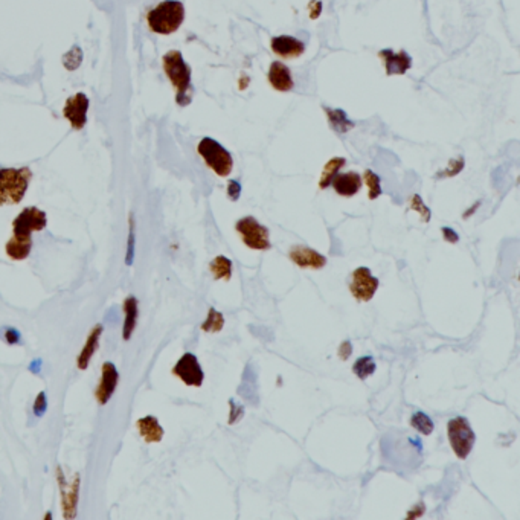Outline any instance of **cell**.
<instances>
[{"label": "cell", "instance_id": "cell-1", "mask_svg": "<svg viewBox=\"0 0 520 520\" xmlns=\"http://www.w3.org/2000/svg\"><path fill=\"white\" fill-rule=\"evenodd\" d=\"M163 71L167 73L171 84L175 88V101L179 106L185 107L193 99V86H191V69L183 60L180 51H170L163 55Z\"/></svg>", "mask_w": 520, "mask_h": 520}, {"label": "cell", "instance_id": "cell-2", "mask_svg": "<svg viewBox=\"0 0 520 520\" xmlns=\"http://www.w3.org/2000/svg\"><path fill=\"white\" fill-rule=\"evenodd\" d=\"M185 20V6L179 0H165L148 11V26L156 34L168 36L179 29Z\"/></svg>", "mask_w": 520, "mask_h": 520}, {"label": "cell", "instance_id": "cell-3", "mask_svg": "<svg viewBox=\"0 0 520 520\" xmlns=\"http://www.w3.org/2000/svg\"><path fill=\"white\" fill-rule=\"evenodd\" d=\"M32 171L24 168H0V206L17 205L28 191Z\"/></svg>", "mask_w": 520, "mask_h": 520}, {"label": "cell", "instance_id": "cell-4", "mask_svg": "<svg viewBox=\"0 0 520 520\" xmlns=\"http://www.w3.org/2000/svg\"><path fill=\"white\" fill-rule=\"evenodd\" d=\"M197 151L206 165L211 168L217 175L220 177H228L234 168V159H232L230 153L221 146L220 142L211 139V138H203L198 143Z\"/></svg>", "mask_w": 520, "mask_h": 520}, {"label": "cell", "instance_id": "cell-5", "mask_svg": "<svg viewBox=\"0 0 520 520\" xmlns=\"http://www.w3.org/2000/svg\"><path fill=\"white\" fill-rule=\"evenodd\" d=\"M447 437L450 446L459 459H467L476 442V435L466 417H455L447 423Z\"/></svg>", "mask_w": 520, "mask_h": 520}, {"label": "cell", "instance_id": "cell-6", "mask_svg": "<svg viewBox=\"0 0 520 520\" xmlns=\"http://www.w3.org/2000/svg\"><path fill=\"white\" fill-rule=\"evenodd\" d=\"M235 230L241 235V240L249 249L253 250H269L272 249L270 232L264 225L258 223V220L252 215L238 220L235 223Z\"/></svg>", "mask_w": 520, "mask_h": 520}, {"label": "cell", "instance_id": "cell-7", "mask_svg": "<svg viewBox=\"0 0 520 520\" xmlns=\"http://www.w3.org/2000/svg\"><path fill=\"white\" fill-rule=\"evenodd\" d=\"M48 225V215L37 206H29L21 209L20 214L13 221V235L16 237H32L34 232H41Z\"/></svg>", "mask_w": 520, "mask_h": 520}, {"label": "cell", "instance_id": "cell-8", "mask_svg": "<svg viewBox=\"0 0 520 520\" xmlns=\"http://www.w3.org/2000/svg\"><path fill=\"white\" fill-rule=\"evenodd\" d=\"M380 281L377 276H374L368 267H359L352 272L350 292L354 300L359 302L371 301L374 295L379 290Z\"/></svg>", "mask_w": 520, "mask_h": 520}, {"label": "cell", "instance_id": "cell-9", "mask_svg": "<svg viewBox=\"0 0 520 520\" xmlns=\"http://www.w3.org/2000/svg\"><path fill=\"white\" fill-rule=\"evenodd\" d=\"M173 375L180 379L186 386H194L200 388L205 380V372L198 363V359L193 352H185L183 356L177 360L173 368Z\"/></svg>", "mask_w": 520, "mask_h": 520}, {"label": "cell", "instance_id": "cell-10", "mask_svg": "<svg viewBox=\"0 0 520 520\" xmlns=\"http://www.w3.org/2000/svg\"><path fill=\"white\" fill-rule=\"evenodd\" d=\"M119 382V372L112 362H104L103 371H101V380H99L96 389H95V398L96 402L104 406L110 402V398L113 397Z\"/></svg>", "mask_w": 520, "mask_h": 520}, {"label": "cell", "instance_id": "cell-11", "mask_svg": "<svg viewBox=\"0 0 520 520\" xmlns=\"http://www.w3.org/2000/svg\"><path fill=\"white\" fill-rule=\"evenodd\" d=\"M88 98L84 93H76L71 96L63 108V116L69 121L72 128L81 130L87 123Z\"/></svg>", "mask_w": 520, "mask_h": 520}, {"label": "cell", "instance_id": "cell-12", "mask_svg": "<svg viewBox=\"0 0 520 520\" xmlns=\"http://www.w3.org/2000/svg\"><path fill=\"white\" fill-rule=\"evenodd\" d=\"M289 258L301 269L319 270L327 265V257H324L317 250L302 245H295L289 252Z\"/></svg>", "mask_w": 520, "mask_h": 520}, {"label": "cell", "instance_id": "cell-13", "mask_svg": "<svg viewBox=\"0 0 520 520\" xmlns=\"http://www.w3.org/2000/svg\"><path fill=\"white\" fill-rule=\"evenodd\" d=\"M379 57L383 60L386 73L391 75H403L412 66V58L409 57L406 51L394 52L391 49H383L379 52Z\"/></svg>", "mask_w": 520, "mask_h": 520}, {"label": "cell", "instance_id": "cell-14", "mask_svg": "<svg viewBox=\"0 0 520 520\" xmlns=\"http://www.w3.org/2000/svg\"><path fill=\"white\" fill-rule=\"evenodd\" d=\"M304 43L290 36H280L272 39V51L282 58H297L304 53Z\"/></svg>", "mask_w": 520, "mask_h": 520}, {"label": "cell", "instance_id": "cell-15", "mask_svg": "<svg viewBox=\"0 0 520 520\" xmlns=\"http://www.w3.org/2000/svg\"><path fill=\"white\" fill-rule=\"evenodd\" d=\"M331 186L339 195L352 197L356 195L362 188V175L359 173H345V174H336L335 179L331 180Z\"/></svg>", "mask_w": 520, "mask_h": 520}, {"label": "cell", "instance_id": "cell-16", "mask_svg": "<svg viewBox=\"0 0 520 520\" xmlns=\"http://www.w3.org/2000/svg\"><path fill=\"white\" fill-rule=\"evenodd\" d=\"M104 331V327L101 324H98L92 328L91 333H88L87 339H86V344L84 347L81 348V352L78 359H76V367H78V369L84 371L88 368V364H91V360L93 357V354L96 352L98 347H99V337H101Z\"/></svg>", "mask_w": 520, "mask_h": 520}, {"label": "cell", "instance_id": "cell-17", "mask_svg": "<svg viewBox=\"0 0 520 520\" xmlns=\"http://www.w3.org/2000/svg\"><path fill=\"white\" fill-rule=\"evenodd\" d=\"M269 81L275 91L280 92H290L295 86L290 69L281 61L272 63L269 71Z\"/></svg>", "mask_w": 520, "mask_h": 520}, {"label": "cell", "instance_id": "cell-18", "mask_svg": "<svg viewBox=\"0 0 520 520\" xmlns=\"http://www.w3.org/2000/svg\"><path fill=\"white\" fill-rule=\"evenodd\" d=\"M136 427L138 432L142 437V439L148 442V444H153V442H160L163 439V427L160 426L159 419L153 415H147L142 417L136 422Z\"/></svg>", "mask_w": 520, "mask_h": 520}, {"label": "cell", "instance_id": "cell-19", "mask_svg": "<svg viewBox=\"0 0 520 520\" xmlns=\"http://www.w3.org/2000/svg\"><path fill=\"white\" fill-rule=\"evenodd\" d=\"M124 308V325H123V339L130 340L135 333L139 316V305L135 296H127L123 304Z\"/></svg>", "mask_w": 520, "mask_h": 520}, {"label": "cell", "instance_id": "cell-20", "mask_svg": "<svg viewBox=\"0 0 520 520\" xmlns=\"http://www.w3.org/2000/svg\"><path fill=\"white\" fill-rule=\"evenodd\" d=\"M78 493H80V474L71 482L69 490L61 489V505L64 519H73L76 516V505H78Z\"/></svg>", "mask_w": 520, "mask_h": 520}, {"label": "cell", "instance_id": "cell-21", "mask_svg": "<svg viewBox=\"0 0 520 520\" xmlns=\"http://www.w3.org/2000/svg\"><path fill=\"white\" fill-rule=\"evenodd\" d=\"M31 250H32V237L24 238L13 235L5 246L6 255L14 261L26 260L31 255Z\"/></svg>", "mask_w": 520, "mask_h": 520}, {"label": "cell", "instance_id": "cell-22", "mask_svg": "<svg viewBox=\"0 0 520 520\" xmlns=\"http://www.w3.org/2000/svg\"><path fill=\"white\" fill-rule=\"evenodd\" d=\"M325 112H327L331 128H333L336 133H339V135H345V133H348L354 127V124L348 119L344 110L327 107Z\"/></svg>", "mask_w": 520, "mask_h": 520}, {"label": "cell", "instance_id": "cell-23", "mask_svg": "<svg viewBox=\"0 0 520 520\" xmlns=\"http://www.w3.org/2000/svg\"><path fill=\"white\" fill-rule=\"evenodd\" d=\"M209 270H211L214 280L229 281L232 278V261L223 255H218L209 264Z\"/></svg>", "mask_w": 520, "mask_h": 520}, {"label": "cell", "instance_id": "cell-24", "mask_svg": "<svg viewBox=\"0 0 520 520\" xmlns=\"http://www.w3.org/2000/svg\"><path fill=\"white\" fill-rule=\"evenodd\" d=\"M345 163H347V160L344 158H333L325 165L322 175H320V180H319L320 190H325V188H328L331 185V180L335 179V175L340 171L342 167H345Z\"/></svg>", "mask_w": 520, "mask_h": 520}, {"label": "cell", "instance_id": "cell-25", "mask_svg": "<svg viewBox=\"0 0 520 520\" xmlns=\"http://www.w3.org/2000/svg\"><path fill=\"white\" fill-rule=\"evenodd\" d=\"M375 369H377V364H375L372 356L359 357L352 367V372L356 374V377L360 380H367L368 377H371Z\"/></svg>", "mask_w": 520, "mask_h": 520}, {"label": "cell", "instance_id": "cell-26", "mask_svg": "<svg viewBox=\"0 0 520 520\" xmlns=\"http://www.w3.org/2000/svg\"><path fill=\"white\" fill-rule=\"evenodd\" d=\"M223 327H225V316L214 307L209 308L208 317H206V320H203L200 328L205 331V333H218V331L223 330Z\"/></svg>", "mask_w": 520, "mask_h": 520}, {"label": "cell", "instance_id": "cell-27", "mask_svg": "<svg viewBox=\"0 0 520 520\" xmlns=\"http://www.w3.org/2000/svg\"><path fill=\"white\" fill-rule=\"evenodd\" d=\"M411 426L415 430H418V432L422 435H430L434 432V427H435L432 418H430L427 414H424L422 411H417L411 417Z\"/></svg>", "mask_w": 520, "mask_h": 520}, {"label": "cell", "instance_id": "cell-28", "mask_svg": "<svg viewBox=\"0 0 520 520\" xmlns=\"http://www.w3.org/2000/svg\"><path fill=\"white\" fill-rule=\"evenodd\" d=\"M363 179H364V183L368 185V197L369 200H375V198H379L382 195V185H380V177L375 174L374 171L371 170H367L363 174Z\"/></svg>", "mask_w": 520, "mask_h": 520}, {"label": "cell", "instance_id": "cell-29", "mask_svg": "<svg viewBox=\"0 0 520 520\" xmlns=\"http://www.w3.org/2000/svg\"><path fill=\"white\" fill-rule=\"evenodd\" d=\"M409 209L417 211L419 214V217H422V221H424V223H429V221H430V209L424 205L423 198L419 197L418 194H414L411 200H409Z\"/></svg>", "mask_w": 520, "mask_h": 520}, {"label": "cell", "instance_id": "cell-30", "mask_svg": "<svg viewBox=\"0 0 520 520\" xmlns=\"http://www.w3.org/2000/svg\"><path fill=\"white\" fill-rule=\"evenodd\" d=\"M135 243H136L135 226H133V218H130V232H128L127 257H126V262H127V265H131V264H133V261H135Z\"/></svg>", "mask_w": 520, "mask_h": 520}, {"label": "cell", "instance_id": "cell-31", "mask_svg": "<svg viewBox=\"0 0 520 520\" xmlns=\"http://www.w3.org/2000/svg\"><path fill=\"white\" fill-rule=\"evenodd\" d=\"M32 411H34L36 417H43L48 411V398H46V392L41 391L37 397L34 406H32Z\"/></svg>", "mask_w": 520, "mask_h": 520}, {"label": "cell", "instance_id": "cell-32", "mask_svg": "<svg viewBox=\"0 0 520 520\" xmlns=\"http://www.w3.org/2000/svg\"><path fill=\"white\" fill-rule=\"evenodd\" d=\"M230 404V415H229V424H235L237 422L245 417V407L241 404H237L234 400L229 402Z\"/></svg>", "mask_w": 520, "mask_h": 520}, {"label": "cell", "instance_id": "cell-33", "mask_svg": "<svg viewBox=\"0 0 520 520\" xmlns=\"http://www.w3.org/2000/svg\"><path fill=\"white\" fill-rule=\"evenodd\" d=\"M462 168H464V159H462V158H459V159H453V160L450 162V167H449L446 171L439 173V174H438V177H444V175H447V177H450V175H457V174H458Z\"/></svg>", "mask_w": 520, "mask_h": 520}, {"label": "cell", "instance_id": "cell-34", "mask_svg": "<svg viewBox=\"0 0 520 520\" xmlns=\"http://www.w3.org/2000/svg\"><path fill=\"white\" fill-rule=\"evenodd\" d=\"M4 339L8 345H19L21 336L17 330L8 327V328H4Z\"/></svg>", "mask_w": 520, "mask_h": 520}, {"label": "cell", "instance_id": "cell-35", "mask_svg": "<svg viewBox=\"0 0 520 520\" xmlns=\"http://www.w3.org/2000/svg\"><path fill=\"white\" fill-rule=\"evenodd\" d=\"M241 195V185L238 180H229L228 183V197L232 202H237Z\"/></svg>", "mask_w": 520, "mask_h": 520}, {"label": "cell", "instance_id": "cell-36", "mask_svg": "<svg viewBox=\"0 0 520 520\" xmlns=\"http://www.w3.org/2000/svg\"><path fill=\"white\" fill-rule=\"evenodd\" d=\"M441 232H442V237H444V240H446V241L453 243V245H455V243H458V241H459L458 232H457V230H453L452 228L444 226V228H441Z\"/></svg>", "mask_w": 520, "mask_h": 520}, {"label": "cell", "instance_id": "cell-37", "mask_svg": "<svg viewBox=\"0 0 520 520\" xmlns=\"http://www.w3.org/2000/svg\"><path fill=\"white\" fill-rule=\"evenodd\" d=\"M351 352H352V345H351V342H350V340H345L344 344L340 345V348L337 350V356H339L342 360L345 362V360H348V359H350Z\"/></svg>", "mask_w": 520, "mask_h": 520}]
</instances>
